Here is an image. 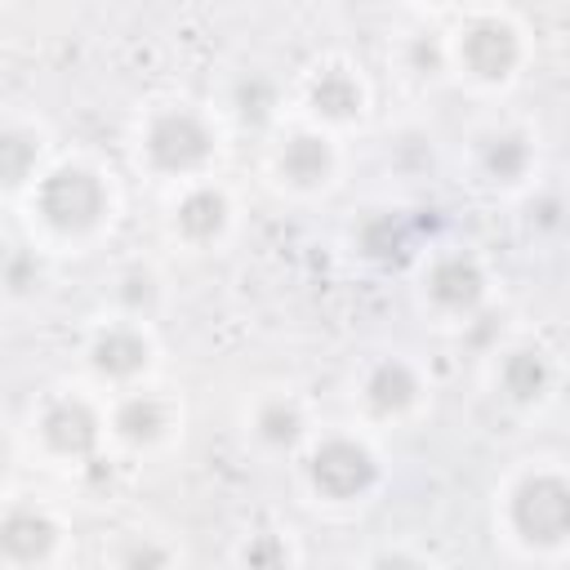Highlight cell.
I'll use <instances>...</instances> for the list:
<instances>
[{
    "label": "cell",
    "instance_id": "obj_15",
    "mask_svg": "<svg viewBox=\"0 0 570 570\" xmlns=\"http://www.w3.org/2000/svg\"><path fill=\"white\" fill-rule=\"evenodd\" d=\"M539 165V147L534 134L521 125H490L472 138V169L481 174V183L490 187H525L534 178Z\"/></svg>",
    "mask_w": 570,
    "mask_h": 570
},
{
    "label": "cell",
    "instance_id": "obj_24",
    "mask_svg": "<svg viewBox=\"0 0 570 570\" xmlns=\"http://www.w3.org/2000/svg\"><path fill=\"white\" fill-rule=\"evenodd\" d=\"M116 570H178V557L156 534H129L116 548Z\"/></svg>",
    "mask_w": 570,
    "mask_h": 570
},
{
    "label": "cell",
    "instance_id": "obj_12",
    "mask_svg": "<svg viewBox=\"0 0 570 570\" xmlns=\"http://www.w3.org/2000/svg\"><path fill=\"white\" fill-rule=\"evenodd\" d=\"M303 107L316 129H343L356 125L370 107V89L352 62H321L303 85Z\"/></svg>",
    "mask_w": 570,
    "mask_h": 570
},
{
    "label": "cell",
    "instance_id": "obj_13",
    "mask_svg": "<svg viewBox=\"0 0 570 570\" xmlns=\"http://www.w3.org/2000/svg\"><path fill=\"white\" fill-rule=\"evenodd\" d=\"M557 392V361L539 343H512L494 352V396L512 410H539Z\"/></svg>",
    "mask_w": 570,
    "mask_h": 570
},
{
    "label": "cell",
    "instance_id": "obj_3",
    "mask_svg": "<svg viewBox=\"0 0 570 570\" xmlns=\"http://www.w3.org/2000/svg\"><path fill=\"white\" fill-rule=\"evenodd\" d=\"M450 71H459L476 89H503L525 67V31L503 9H472L445 36Z\"/></svg>",
    "mask_w": 570,
    "mask_h": 570
},
{
    "label": "cell",
    "instance_id": "obj_21",
    "mask_svg": "<svg viewBox=\"0 0 570 570\" xmlns=\"http://www.w3.org/2000/svg\"><path fill=\"white\" fill-rule=\"evenodd\" d=\"M236 557L240 570H294V539L289 530H249Z\"/></svg>",
    "mask_w": 570,
    "mask_h": 570
},
{
    "label": "cell",
    "instance_id": "obj_17",
    "mask_svg": "<svg viewBox=\"0 0 570 570\" xmlns=\"http://www.w3.org/2000/svg\"><path fill=\"white\" fill-rule=\"evenodd\" d=\"M249 436H254L263 450H272V454H289V450L307 445V441H312V423H307L303 401L289 396V392H267V396H258L254 410H249Z\"/></svg>",
    "mask_w": 570,
    "mask_h": 570
},
{
    "label": "cell",
    "instance_id": "obj_5",
    "mask_svg": "<svg viewBox=\"0 0 570 570\" xmlns=\"http://www.w3.org/2000/svg\"><path fill=\"white\" fill-rule=\"evenodd\" d=\"M303 485L334 508L365 503L383 485V459L361 432H321L303 450Z\"/></svg>",
    "mask_w": 570,
    "mask_h": 570
},
{
    "label": "cell",
    "instance_id": "obj_8",
    "mask_svg": "<svg viewBox=\"0 0 570 570\" xmlns=\"http://www.w3.org/2000/svg\"><path fill=\"white\" fill-rule=\"evenodd\" d=\"M85 365L98 383H107L116 392L138 387L147 379V370L156 365V338L142 321L111 316V321L94 325V334L85 338Z\"/></svg>",
    "mask_w": 570,
    "mask_h": 570
},
{
    "label": "cell",
    "instance_id": "obj_11",
    "mask_svg": "<svg viewBox=\"0 0 570 570\" xmlns=\"http://www.w3.org/2000/svg\"><path fill=\"white\" fill-rule=\"evenodd\" d=\"M272 169L289 191L316 196L338 178V147H334V138L325 129L298 125V129L281 134V142L272 151Z\"/></svg>",
    "mask_w": 570,
    "mask_h": 570
},
{
    "label": "cell",
    "instance_id": "obj_19",
    "mask_svg": "<svg viewBox=\"0 0 570 570\" xmlns=\"http://www.w3.org/2000/svg\"><path fill=\"white\" fill-rule=\"evenodd\" d=\"M414 245H419V232H414V223H410L405 214H396V209L370 214V218L361 223V232H356V249H361L365 258H374V263H401V258L414 254Z\"/></svg>",
    "mask_w": 570,
    "mask_h": 570
},
{
    "label": "cell",
    "instance_id": "obj_25",
    "mask_svg": "<svg viewBox=\"0 0 570 570\" xmlns=\"http://www.w3.org/2000/svg\"><path fill=\"white\" fill-rule=\"evenodd\" d=\"M40 281H45L40 254L31 245H13L4 254V263H0V285L13 289V294H31V289H40Z\"/></svg>",
    "mask_w": 570,
    "mask_h": 570
},
{
    "label": "cell",
    "instance_id": "obj_20",
    "mask_svg": "<svg viewBox=\"0 0 570 570\" xmlns=\"http://www.w3.org/2000/svg\"><path fill=\"white\" fill-rule=\"evenodd\" d=\"M111 298H116V312L125 321H142L147 325V316L160 307V276H156V267H147V263L120 267L116 281H111Z\"/></svg>",
    "mask_w": 570,
    "mask_h": 570
},
{
    "label": "cell",
    "instance_id": "obj_16",
    "mask_svg": "<svg viewBox=\"0 0 570 570\" xmlns=\"http://www.w3.org/2000/svg\"><path fill=\"white\" fill-rule=\"evenodd\" d=\"M232 214L236 209H232L227 187L214 178H200V183L178 187V196L169 205V232L191 249H209L232 232Z\"/></svg>",
    "mask_w": 570,
    "mask_h": 570
},
{
    "label": "cell",
    "instance_id": "obj_23",
    "mask_svg": "<svg viewBox=\"0 0 570 570\" xmlns=\"http://www.w3.org/2000/svg\"><path fill=\"white\" fill-rule=\"evenodd\" d=\"M401 62H405V71L419 76V80H432V76L450 71L445 31H414V36H405V45H401Z\"/></svg>",
    "mask_w": 570,
    "mask_h": 570
},
{
    "label": "cell",
    "instance_id": "obj_28",
    "mask_svg": "<svg viewBox=\"0 0 570 570\" xmlns=\"http://www.w3.org/2000/svg\"><path fill=\"white\" fill-rule=\"evenodd\" d=\"M13 459H18L13 454V441H9V432H0V485L13 476Z\"/></svg>",
    "mask_w": 570,
    "mask_h": 570
},
{
    "label": "cell",
    "instance_id": "obj_26",
    "mask_svg": "<svg viewBox=\"0 0 570 570\" xmlns=\"http://www.w3.org/2000/svg\"><path fill=\"white\" fill-rule=\"evenodd\" d=\"M365 570H436L428 557H419L414 548H383L365 561Z\"/></svg>",
    "mask_w": 570,
    "mask_h": 570
},
{
    "label": "cell",
    "instance_id": "obj_4",
    "mask_svg": "<svg viewBox=\"0 0 570 570\" xmlns=\"http://www.w3.org/2000/svg\"><path fill=\"white\" fill-rule=\"evenodd\" d=\"M503 530L525 552H561L570 534V481L561 468L539 463L503 490Z\"/></svg>",
    "mask_w": 570,
    "mask_h": 570
},
{
    "label": "cell",
    "instance_id": "obj_14",
    "mask_svg": "<svg viewBox=\"0 0 570 570\" xmlns=\"http://www.w3.org/2000/svg\"><path fill=\"white\" fill-rule=\"evenodd\" d=\"M174 428H178L174 401L151 392V387H142V383L125 387L107 410V436L129 445V450H156V445H165L174 436Z\"/></svg>",
    "mask_w": 570,
    "mask_h": 570
},
{
    "label": "cell",
    "instance_id": "obj_27",
    "mask_svg": "<svg viewBox=\"0 0 570 570\" xmlns=\"http://www.w3.org/2000/svg\"><path fill=\"white\" fill-rule=\"evenodd\" d=\"M530 223H539L548 236L561 232V196H557V191H539V196L530 200Z\"/></svg>",
    "mask_w": 570,
    "mask_h": 570
},
{
    "label": "cell",
    "instance_id": "obj_10",
    "mask_svg": "<svg viewBox=\"0 0 570 570\" xmlns=\"http://www.w3.org/2000/svg\"><path fill=\"white\" fill-rule=\"evenodd\" d=\"M356 396H361V410L379 423H401L410 414H419V405L428 401V379L423 370L401 356V352H387V356H374L365 370H361V383H356Z\"/></svg>",
    "mask_w": 570,
    "mask_h": 570
},
{
    "label": "cell",
    "instance_id": "obj_22",
    "mask_svg": "<svg viewBox=\"0 0 570 570\" xmlns=\"http://www.w3.org/2000/svg\"><path fill=\"white\" fill-rule=\"evenodd\" d=\"M276 102H281V89L276 80H267L263 71H245L236 85H232V111L245 120V125H267L276 116Z\"/></svg>",
    "mask_w": 570,
    "mask_h": 570
},
{
    "label": "cell",
    "instance_id": "obj_9",
    "mask_svg": "<svg viewBox=\"0 0 570 570\" xmlns=\"http://www.w3.org/2000/svg\"><path fill=\"white\" fill-rule=\"evenodd\" d=\"M62 521L40 499H13L0 508V561L9 570H45L62 552Z\"/></svg>",
    "mask_w": 570,
    "mask_h": 570
},
{
    "label": "cell",
    "instance_id": "obj_18",
    "mask_svg": "<svg viewBox=\"0 0 570 570\" xmlns=\"http://www.w3.org/2000/svg\"><path fill=\"white\" fill-rule=\"evenodd\" d=\"M45 174V134L31 120H0V191H31Z\"/></svg>",
    "mask_w": 570,
    "mask_h": 570
},
{
    "label": "cell",
    "instance_id": "obj_6",
    "mask_svg": "<svg viewBox=\"0 0 570 570\" xmlns=\"http://www.w3.org/2000/svg\"><path fill=\"white\" fill-rule=\"evenodd\" d=\"M419 294L441 321H472L490 303V267L468 245H441L419 267Z\"/></svg>",
    "mask_w": 570,
    "mask_h": 570
},
{
    "label": "cell",
    "instance_id": "obj_1",
    "mask_svg": "<svg viewBox=\"0 0 570 570\" xmlns=\"http://www.w3.org/2000/svg\"><path fill=\"white\" fill-rule=\"evenodd\" d=\"M218 125L191 102L151 107L138 125V165L165 183H200L218 160Z\"/></svg>",
    "mask_w": 570,
    "mask_h": 570
},
{
    "label": "cell",
    "instance_id": "obj_2",
    "mask_svg": "<svg viewBox=\"0 0 570 570\" xmlns=\"http://www.w3.org/2000/svg\"><path fill=\"white\" fill-rule=\"evenodd\" d=\"M36 223L45 227V236L67 240V245H85L94 240L116 209L111 183L85 165V160H53L45 165V174L36 178V187L27 191Z\"/></svg>",
    "mask_w": 570,
    "mask_h": 570
},
{
    "label": "cell",
    "instance_id": "obj_7",
    "mask_svg": "<svg viewBox=\"0 0 570 570\" xmlns=\"http://www.w3.org/2000/svg\"><path fill=\"white\" fill-rule=\"evenodd\" d=\"M36 441L58 463H89L107 441V414L85 392H49L31 414Z\"/></svg>",
    "mask_w": 570,
    "mask_h": 570
}]
</instances>
